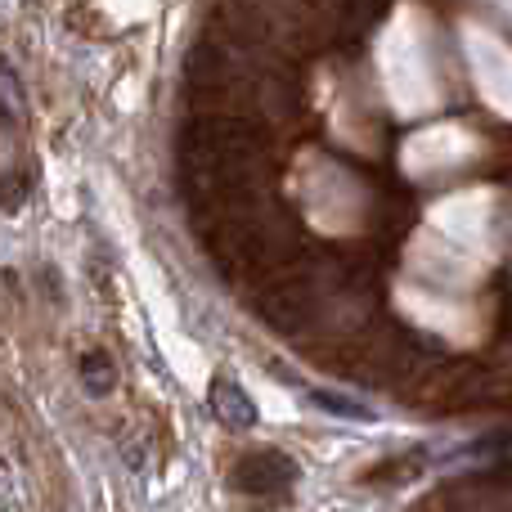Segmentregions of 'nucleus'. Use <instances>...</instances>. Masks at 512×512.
Masks as SVG:
<instances>
[{"instance_id": "1", "label": "nucleus", "mask_w": 512, "mask_h": 512, "mask_svg": "<svg viewBox=\"0 0 512 512\" xmlns=\"http://www.w3.org/2000/svg\"><path fill=\"white\" fill-rule=\"evenodd\" d=\"M212 405H216V414H225L234 427H248V423H252V405L243 400V391L234 387L230 378H221V382L212 387Z\"/></svg>"}, {"instance_id": "2", "label": "nucleus", "mask_w": 512, "mask_h": 512, "mask_svg": "<svg viewBox=\"0 0 512 512\" xmlns=\"http://www.w3.org/2000/svg\"><path fill=\"white\" fill-rule=\"evenodd\" d=\"M81 373H86L90 391H104L108 382H113V364H108L104 355H86V360H81Z\"/></svg>"}]
</instances>
